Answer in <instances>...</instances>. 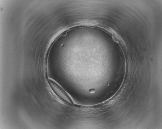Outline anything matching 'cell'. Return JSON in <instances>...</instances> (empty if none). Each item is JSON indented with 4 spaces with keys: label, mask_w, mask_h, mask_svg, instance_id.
Returning <instances> with one entry per match:
<instances>
[{
    "label": "cell",
    "mask_w": 162,
    "mask_h": 129,
    "mask_svg": "<svg viewBox=\"0 0 162 129\" xmlns=\"http://www.w3.org/2000/svg\"><path fill=\"white\" fill-rule=\"evenodd\" d=\"M48 81L52 90L59 99L66 104L69 105L73 104L71 98L61 87L52 80L49 79Z\"/></svg>",
    "instance_id": "6da1fadb"
},
{
    "label": "cell",
    "mask_w": 162,
    "mask_h": 129,
    "mask_svg": "<svg viewBox=\"0 0 162 129\" xmlns=\"http://www.w3.org/2000/svg\"><path fill=\"white\" fill-rule=\"evenodd\" d=\"M90 92L91 93H94L95 92V90L94 89H91L90 90Z\"/></svg>",
    "instance_id": "7a4b0ae2"
}]
</instances>
